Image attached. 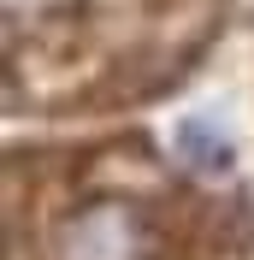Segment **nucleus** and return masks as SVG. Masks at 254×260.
<instances>
[{
	"label": "nucleus",
	"instance_id": "f257e3e1",
	"mask_svg": "<svg viewBox=\"0 0 254 260\" xmlns=\"http://www.w3.org/2000/svg\"><path fill=\"white\" fill-rule=\"evenodd\" d=\"M130 254H136V225H130V213H118V207L89 213V219L71 231V260H130Z\"/></svg>",
	"mask_w": 254,
	"mask_h": 260
}]
</instances>
